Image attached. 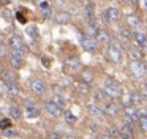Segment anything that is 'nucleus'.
I'll return each instance as SVG.
<instances>
[{
  "label": "nucleus",
  "mask_w": 147,
  "mask_h": 139,
  "mask_svg": "<svg viewBox=\"0 0 147 139\" xmlns=\"http://www.w3.org/2000/svg\"><path fill=\"white\" fill-rule=\"evenodd\" d=\"M106 59L111 63H115V65L122 63L123 54H122V47L117 41H111L109 44H106Z\"/></svg>",
  "instance_id": "nucleus-1"
},
{
  "label": "nucleus",
  "mask_w": 147,
  "mask_h": 139,
  "mask_svg": "<svg viewBox=\"0 0 147 139\" xmlns=\"http://www.w3.org/2000/svg\"><path fill=\"white\" fill-rule=\"evenodd\" d=\"M103 92H105L111 100H117V98H120V95L123 93V92H122L120 84L115 82L114 79H106L105 85H103Z\"/></svg>",
  "instance_id": "nucleus-2"
},
{
  "label": "nucleus",
  "mask_w": 147,
  "mask_h": 139,
  "mask_svg": "<svg viewBox=\"0 0 147 139\" xmlns=\"http://www.w3.org/2000/svg\"><path fill=\"white\" fill-rule=\"evenodd\" d=\"M43 106H45V112L48 114L51 119H60L65 112L63 107H60L54 100H46L45 103H43Z\"/></svg>",
  "instance_id": "nucleus-3"
},
{
  "label": "nucleus",
  "mask_w": 147,
  "mask_h": 139,
  "mask_svg": "<svg viewBox=\"0 0 147 139\" xmlns=\"http://www.w3.org/2000/svg\"><path fill=\"white\" fill-rule=\"evenodd\" d=\"M128 70L133 74V78H138V79L146 78L147 74V66L142 60H131L130 65H128Z\"/></svg>",
  "instance_id": "nucleus-4"
},
{
  "label": "nucleus",
  "mask_w": 147,
  "mask_h": 139,
  "mask_svg": "<svg viewBox=\"0 0 147 139\" xmlns=\"http://www.w3.org/2000/svg\"><path fill=\"white\" fill-rule=\"evenodd\" d=\"M122 18V13L117 6H109L103 11V21H105L106 25H111V24H115L119 22Z\"/></svg>",
  "instance_id": "nucleus-5"
},
{
  "label": "nucleus",
  "mask_w": 147,
  "mask_h": 139,
  "mask_svg": "<svg viewBox=\"0 0 147 139\" xmlns=\"http://www.w3.org/2000/svg\"><path fill=\"white\" fill-rule=\"evenodd\" d=\"M79 41H81L82 49H86L87 52H98V51H100V43L92 36V35H86V33L81 35Z\"/></svg>",
  "instance_id": "nucleus-6"
},
{
  "label": "nucleus",
  "mask_w": 147,
  "mask_h": 139,
  "mask_svg": "<svg viewBox=\"0 0 147 139\" xmlns=\"http://www.w3.org/2000/svg\"><path fill=\"white\" fill-rule=\"evenodd\" d=\"M29 88L35 96H43V95L46 93V90H48L46 82L43 81V79H40V78H33L32 81L29 82Z\"/></svg>",
  "instance_id": "nucleus-7"
},
{
  "label": "nucleus",
  "mask_w": 147,
  "mask_h": 139,
  "mask_svg": "<svg viewBox=\"0 0 147 139\" xmlns=\"http://www.w3.org/2000/svg\"><path fill=\"white\" fill-rule=\"evenodd\" d=\"M24 115L27 117V119H36V117L41 114V111H40V107L36 106V103H33V101H26V104H24V109H22Z\"/></svg>",
  "instance_id": "nucleus-8"
},
{
  "label": "nucleus",
  "mask_w": 147,
  "mask_h": 139,
  "mask_svg": "<svg viewBox=\"0 0 147 139\" xmlns=\"http://www.w3.org/2000/svg\"><path fill=\"white\" fill-rule=\"evenodd\" d=\"M65 68H67V71L70 74H79V71L82 70V63H81V60L78 57H70L65 62Z\"/></svg>",
  "instance_id": "nucleus-9"
},
{
  "label": "nucleus",
  "mask_w": 147,
  "mask_h": 139,
  "mask_svg": "<svg viewBox=\"0 0 147 139\" xmlns=\"http://www.w3.org/2000/svg\"><path fill=\"white\" fill-rule=\"evenodd\" d=\"M119 138L120 139H134V131H133V123L125 119V123L119 130Z\"/></svg>",
  "instance_id": "nucleus-10"
},
{
  "label": "nucleus",
  "mask_w": 147,
  "mask_h": 139,
  "mask_svg": "<svg viewBox=\"0 0 147 139\" xmlns=\"http://www.w3.org/2000/svg\"><path fill=\"white\" fill-rule=\"evenodd\" d=\"M103 111H105L106 117H112V119L119 117V114H120V109H119L117 103H114V101H111V100L103 104Z\"/></svg>",
  "instance_id": "nucleus-11"
},
{
  "label": "nucleus",
  "mask_w": 147,
  "mask_h": 139,
  "mask_svg": "<svg viewBox=\"0 0 147 139\" xmlns=\"http://www.w3.org/2000/svg\"><path fill=\"white\" fill-rule=\"evenodd\" d=\"M93 38H95L96 41L100 43V46L101 44H109L112 41V38H111V33H109L106 28H103V27H100L98 30L95 32V35H93Z\"/></svg>",
  "instance_id": "nucleus-12"
},
{
  "label": "nucleus",
  "mask_w": 147,
  "mask_h": 139,
  "mask_svg": "<svg viewBox=\"0 0 147 139\" xmlns=\"http://www.w3.org/2000/svg\"><path fill=\"white\" fill-rule=\"evenodd\" d=\"M123 114H125V119L127 120H130L131 123H134V122H138L139 120V109H138L134 104H131V106H127V107H123Z\"/></svg>",
  "instance_id": "nucleus-13"
},
{
  "label": "nucleus",
  "mask_w": 147,
  "mask_h": 139,
  "mask_svg": "<svg viewBox=\"0 0 147 139\" xmlns=\"http://www.w3.org/2000/svg\"><path fill=\"white\" fill-rule=\"evenodd\" d=\"M0 79L3 82H8V84H16L18 82V74H16V71L14 70H2L0 71Z\"/></svg>",
  "instance_id": "nucleus-14"
},
{
  "label": "nucleus",
  "mask_w": 147,
  "mask_h": 139,
  "mask_svg": "<svg viewBox=\"0 0 147 139\" xmlns=\"http://www.w3.org/2000/svg\"><path fill=\"white\" fill-rule=\"evenodd\" d=\"M141 24H142V21H141V18L138 14H128L125 16V25H127L128 28H131V30H136V28L141 27Z\"/></svg>",
  "instance_id": "nucleus-15"
},
{
  "label": "nucleus",
  "mask_w": 147,
  "mask_h": 139,
  "mask_svg": "<svg viewBox=\"0 0 147 139\" xmlns=\"http://www.w3.org/2000/svg\"><path fill=\"white\" fill-rule=\"evenodd\" d=\"M87 111H89V114L93 115L95 119H100V120L106 119V114H105V111H103V107H100L96 103L95 104H89V106H87Z\"/></svg>",
  "instance_id": "nucleus-16"
},
{
  "label": "nucleus",
  "mask_w": 147,
  "mask_h": 139,
  "mask_svg": "<svg viewBox=\"0 0 147 139\" xmlns=\"http://www.w3.org/2000/svg\"><path fill=\"white\" fill-rule=\"evenodd\" d=\"M131 43H133L134 46L144 49V46H146V43H147V33H144V32H134L133 41H131Z\"/></svg>",
  "instance_id": "nucleus-17"
},
{
  "label": "nucleus",
  "mask_w": 147,
  "mask_h": 139,
  "mask_svg": "<svg viewBox=\"0 0 147 139\" xmlns=\"http://www.w3.org/2000/svg\"><path fill=\"white\" fill-rule=\"evenodd\" d=\"M8 43H10V49H24V51H27V46H26V43H24V40L21 36H18V35H13Z\"/></svg>",
  "instance_id": "nucleus-18"
},
{
  "label": "nucleus",
  "mask_w": 147,
  "mask_h": 139,
  "mask_svg": "<svg viewBox=\"0 0 147 139\" xmlns=\"http://www.w3.org/2000/svg\"><path fill=\"white\" fill-rule=\"evenodd\" d=\"M92 98H93V101H95L96 104H105L106 101L111 100V98H109L108 95H106L105 92H103V88H101V90H93Z\"/></svg>",
  "instance_id": "nucleus-19"
},
{
  "label": "nucleus",
  "mask_w": 147,
  "mask_h": 139,
  "mask_svg": "<svg viewBox=\"0 0 147 139\" xmlns=\"http://www.w3.org/2000/svg\"><path fill=\"white\" fill-rule=\"evenodd\" d=\"M128 54H130L131 60H142L144 59V51L141 47L134 46V44L128 47Z\"/></svg>",
  "instance_id": "nucleus-20"
},
{
  "label": "nucleus",
  "mask_w": 147,
  "mask_h": 139,
  "mask_svg": "<svg viewBox=\"0 0 147 139\" xmlns=\"http://www.w3.org/2000/svg\"><path fill=\"white\" fill-rule=\"evenodd\" d=\"M54 21L57 22V24H70L71 22V14L67 11H60L57 13V14L54 16Z\"/></svg>",
  "instance_id": "nucleus-21"
},
{
  "label": "nucleus",
  "mask_w": 147,
  "mask_h": 139,
  "mask_svg": "<svg viewBox=\"0 0 147 139\" xmlns=\"http://www.w3.org/2000/svg\"><path fill=\"white\" fill-rule=\"evenodd\" d=\"M79 78L82 82H86V84H92V81L95 79V76H93V71L92 70H81L79 71Z\"/></svg>",
  "instance_id": "nucleus-22"
},
{
  "label": "nucleus",
  "mask_w": 147,
  "mask_h": 139,
  "mask_svg": "<svg viewBox=\"0 0 147 139\" xmlns=\"http://www.w3.org/2000/svg\"><path fill=\"white\" fill-rule=\"evenodd\" d=\"M8 112H10V119H13V120H19L22 117V109L19 106H16V104H10Z\"/></svg>",
  "instance_id": "nucleus-23"
},
{
  "label": "nucleus",
  "mask_w": 147,
  "mask_h": 139,
  "mask_svg": "<svg viewBox=\"0 0 147 139\" xmlns=\"http://www.w3.org/2000/svg\"><path fill=\"white\" fill-rule=\"evenodd\" d=\"M133 33L134 32L131 30V28H128L127 25L120 28V36H122V40H123L125 43H131V41H133Z\"/></svg>",
  "instance_id": "nucleus-24"
},
{
  "label": "nucleus",
  "mask_w": 147,
  "mask_h": 139,
  "mask_svg": "<svg viewBox=\"0 0 147 139\" xmlns=\"http://www.w3.org/2000/svg\"><path fill=\"white\" fill-rule=\"evenodd\" d=\"M3 82V81H2ZM3 90L7 92L8 95H11V96H18L19 95V87H18L16 84H8V82H3Z\"/></svg>",
  "instance_id": "nucleus-25"
},
{
  "label": "nucleus",
  "mask_w": 147,
  "mask_h": 139,
  "mask_svg": "<svg viewBox=\"0 0 147 139\" xmlns=\"http://www.w3.org/2000/svg\"><path fill=\"white\" fill-rule=\"evenodd\" d=\"M95 3L93 2H87L86 3V19L87 21H92V19H95Z\"/></svg>",
  "instance_id": "nucleus-26"
},
{
  "label": "nucleus",
  "mask_w": 147,
  "mask_h": 139,
  "mask_svg": "<svg viewBox=\"0 0 147 139\" xmlns=\"http://www.w3.org/2000/svg\"><path fill=\"white\" fill-rule=\"evenodd\" d=\"M26 33L29 35L33 41L40 38V32H38V28H36V25H33V24H30V25H27V27H26Z\"/></svg>",
  "instance_id": "nucleus-27"
},
{
  "label": "nucleus",
  "mask_w": 147,
  "mask_h": 139,
  "mask_svg": "<svg viewBox=\"0 0 147 139\" xmlns=\"http://www.w3.org/2000/svg\"><path fill=\"white\" fill-rule=\"evenodd\" d=\"M10 66L13 70H19L24 66V59L21 57H14V55H10Z\"/></svg>",
  "instance_id": "nucleus-28"
},
{
  "label": "nucleus",
  "mask_w": 147,
  "mask_h": 139,
  "mask_svg": "<svg viewBox=\"0 0 147 139\" xmlns=\"http://www.w3.org/2000/svg\"><path fill=\"white\" fill-rule=\"evenodd\" d=\"M138 122H139L141 130L147 133V112H146V111H142V112L139 114V120H138Z\"/></svg>",
  "instance_id": "nucleus-29"
},
{
  "label": "nucleus",
  "mask_w": 147,
  "mask_h": 139,
  "mask_svg": "<svg viewBox=\"0 0 147 139\" xmlns=\"http://www.w3.org/2000/svg\"><path fill=\"white\" fill-rule=\"evenodd\" d=\"M120 103L123 104V107H127V106H131L133 104V96H131V93H122L120 95Z\"/></svg>",
  "instance_id": "nucleus-30"
},
{
  "label": "nucleus",
  "mask_w": 147,
  "mask_h": 139,
  "mask_svg": "<svg viewBox=\"0 0 147 139\" xmlns=\"http://www.w3.org/2000/svg\"><path fill=\"white\" fill-rule=\"evenodd\" d=\"M10 55L21 57V59H26V55H27V51H24V49H10Z\"/></svg>",
  "instance_id": "nucleus-31"
},
{
  "label": "nucleus",
  "mask_w": 147,
  "mask_h": 139,
  "mask_svg": "<svg viewBox=\"0 0 147 139\" xmlns=\"http://www.w3.org/2000/svg\"><path fill=\"white\" fill-rule=\"evenodd\" d=\"M63 115H65V120H67L70 125H74V123H76V115H73V114H71V111H65Z\"/></svg>",
  "instance_id": "nucleus-32"
},
{
  "label": "nucleus",
  "mask_w": 147,
  "mask_h": 139,
  "mask_svg": "<svg viewBox=\"0 0 147 139\" xmlns=\"http://www.w3.org/2000/svg\"><path fill=\"white\" fill-rule=\"evenodd\" d=\"M13 126V122H11V119H2L0 120V130H8V128H11Z\"/></svg>",
  "instance_id": "nucleus-33"
},
{
  "label": "nucleus",
  "mask_w": 147,
  "mask_h": 139,
  "mask_svg": "<svg viewBox=\"0 0 147 139\" xmlns=\"http://www.w3.org/2000/svg\"><path fill=\"white\" fill-rule=\"evenodd\" d=\"M54 101H55V103H57L60 107H63V109H65V104H67V101H65V98L62 96V95H55V96H54Z\"/></svg>",
  "instance_id": "nucleus-34"
},
{
  "label": "nucleus",
  "mask_w": 147,
  "mask_h": 139,
  "mask_svg": "<svg viewBox=\"0 0 147 139\" xmlns=\"http://www.w3.org/2000/svg\"><path fill=\"white\" fill-rule=\"evenodd\" d=\"M136 5L141 11H144V13L147 11V0H136Z\"/></svg>",
  "instance_id": "nucleus-35"
},
{
  "label": "nucleus",
  "mask_w": 147,
  "mask_h": 139,
  "mask_svg": "<svg viewBox=\"0 0 147 139\" xmlns=\"http://www.w3.org/2000/svg\"><path fill=\"white\" fill-rule=\"evenodd\" d=\"M41 16L45 19H51L52 18V9L49 8V6H48V8H45V9H41Z\"/></svg>",
  "instance_id": "nucleus-36"
},
{
  "label": "nucleus",
  "mask_w": 147,
  "mask_h": 139,
  "mask_svg": "<svg viewBox=\"0 0 147 139\" xmlns=\"http://www.w3.org/2000/svg\"><path fill=\"white\" fill-rule=\"evenodd\" d=\"M5 136H7V138H14V136H18V133L14 131V130L8 128V130H5Z\"/></svg>",
  "instance_id": "nucleus-37"
},
{
  "label": "nucleus",
  "mask_w": 147,
  "mask_h": 139,
  "mask_svg": "<svg viewBox=\"0 0 147 139\" xmlns=\"http://www.w3.org/2000/svg\"><path fill=\"white\" fill-rule=\"evenodd\" d=\"M109 134L112 136V138H119V130L115 128V126H111V128H109Z\"/></svg>",
  "instance_id": "nucleus-38"
},
{
  "label": "nucleus",
  "mask_w": 147,
  "mask_h": 139,
  "mask_svg": "<svg viewBox=\"0 0 147 139\" xmlns=\"http://www.w3.org/2000/svg\"><path fill=\"white\" fill-rule=\"evenodd\" d=\"M122 5H136V0H117Z\"/></svg>",
  "instance_id": "nucleus-39"
},
{
  "label": "nucleus",
  "mask_w": 147,
  "mask_h": 139,
  "mask_svg": "<svg viewBox=\"0 0 147 139\" xmlns=\"http://www.w3.org/2000/svg\"><path fill=\"white\" fill-rule=\"evenodd\" d=\"M48 139H62V136L57 134V133H54V131H51V133L48 134Z\"/></svg>",
  "instance_id": "nucleus-40"
},
{
  "label": "nucleus",
  "mask_w": 147,
  "mask_h": 139,
  "mask_svg": "<svg viewBox=\"0 0 147 139\" xmlns=\"http://www.w3.org/2000/svg\"><path fill=\"white\" fill-rule=\"evenodd\" d=\"M98 139H114L109 133H101V134H98Z\"/></svg>",
  "instance_id": "nucleus-41"
},
{
  "label": "nucleus",
  "mask_w": 147,
  "mask_h": 139,
  "mask_svg": "<svg viewBox=\"0 0 147 139\" xmlns=\"http://www.w3.org/2000/svg\"><path fill=\"white\" fill-rule=\"evenodd\" d=\"M62 139H76L74 136H65V138H62Z\"/></svg>",
  "instance_id": "nucleus-42"
},
{
  "label": "nucleus",
  "mask_w": 147,
  "mask_h": 139,
  "mask_svg": "<svg viewBox=\"0 0 147 139\" xmlns=\"http://www.w3.org/2000/svg\"><path fill=\"white\" fill-rule=\"evenodd\" d=\"M3 43V36H2V35H0V44Z\"/></svg>",
  "instance_id": "nucleus-43"
},
{
  "label": "nucleus",
  "mask_w": 147,
  "mask_h": 139,
  "mask_svg": "<svg viewBox=\"0 0 147 139\" xmlns=\"http://www.w3.org/2000/svg\"><path fill=\"white\" fill-rule=\"evenodd\" d=\"M144 88H147V79L144 81Z\"/></svg>",
  "instance_id": "nucleus-44"
},
{
  "label": "nucleus",
  "mask_w": 147,
  "mask_h": 139,
  "mask_svg": "<svg viewBox=\"0 0 147 139\" xmlns=\"http://www.w3.org/2000/svg\"><path fill=\"white\" fill-rule=\"evenodd\" d=\"M79 2H87V0H79Z\"/></svg>",
  "instance_id": "nucleus-45"
},
{
  "label": "nucleus",
  "mask_w": 147,
  "mask_h": 139,
  "mask_svg": "<svg viewBox=\"0 0 147 139\" xmlns=\"http://www.w3.org/2000/svg\"><path fill=\"white\" fill-rule=\"evenodd\" d=\"M0 100H2V93H0Z\"/></svg>",
  "instance_id": "nucleus-46"
},
{
  "label": "nucleus",
  "mask_w": 147,
  "mask_h": 139,
  "mask_svg": "<svg viewBox=\"0 0 147 139\" xmlns=\"http://www.w3.org/2000/svg\"><path fill=\"white\" fill-rule=\"evenodd\" d=\"M146 66H147V60H146Z\"/></svg>",
  "instance_id": "nucleus-47"
}]
</instances>
